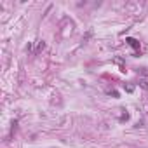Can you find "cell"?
I'll use <instances>...</instances> for the list:
<instances>
[{
    "mask_svg": "<svg viewBox=\"0 0 148 148\" xmlns=\"http://www.w3.org/2000/svg\"><path fill=\"white\" fill-rule=\"evenodd\" d=\"M125 42H127V44H129V45L133 47V49H136V51L139 49V42L136 40V38H131V37H129V38H125Z\"/></svg>",
    "mask_w": 148,
    "mask_h": 148,
    "instance_id": "obj_1",
    "label": "cell"
},
{
    "mask_svg": "<svg viewBox=\"0 0 148 148\" xmlns=\"http://www.w3.org/2000/svg\"><path fill=\"white\" fill-rule=\"evenodd\" d=\"M124 89L127 91V92H133V91H134V87H133V85H124Z\"/></svg>",
    "mask_w": 148,
    "mask_h": 148,
    "instance_id": "obj_2",
    "label": "cell"
},
{
    "mask_svg": "<svg viewBox=\"0 0 148 148\" xmlns=\"http://www.w3.org/2000/svg\"><path fill=\"white\" fill-rule=\"evenodd\" d=\"M139 84H141V87H143V89H148V82H145V80H141Z\"/></svg>",
    "mask_w": 148,
    "mask_h": 148,
    "instance_id": "obj_3",
    "label": "cell"
},
{
    "mask_svg": "<svg viewBox=\"0 0 148 148\" xmlns=\"http://www.w3.org/2000/svg\"><path fill=\"white\" fill-rule=\"evenodd\" d=\"M108 94H110V96H113V98H118V92H117V91H110Z\"/></svg>",
    "mask_w": 148,
    "mask_h": 148,
    "instance_id": "obj_4",
    "label": "cell"
}]
</instances>
